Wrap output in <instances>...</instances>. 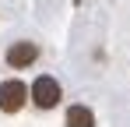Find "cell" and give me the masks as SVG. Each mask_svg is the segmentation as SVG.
I'll use <instances>...</instances> for the list:
<instances>
[{"mask_svg": "<svg viewBox=\"0 0 130 127\" xmlns=\"http://www.w3.org/2000/svg\"><path fill=\"white\" fill-rule=\"evenodd\" d=\"M60 95H63V88L56 78H49V74H39L35 81H32V103L39 106V109H53V106L60 103Z\"/></svg>", "mask_w": 130, "mask_h": 127, "instance_id": "6da1fadb", "label": "cell"}, {"mask_svg": "<svg viewBox=\"0 0 130 127\" xmlns=\"http://www.w3.org/2000/svg\"><path fill=\"white\" fill-rule=\"evenodd\" d=\"M28 99V85L18 81V78H11V81H0V109L4 113H18Z\"/></svg>", "mask_w": 130, "mask_h": 127, "instance_id": "7a4b0ae2", "label": "cell"}, {"mask_svg": "<svg viewBox=\"0 0 130 127\" xmlns=\"http://www.w3.org/2000/svg\"><path fill=\"white\" fill-rule=\"evenodd\" d=\"M35 57H39L35 42H11V49H7V64L11 67H32Z\"/></svg>", "mask_w": 130, "mask_h": 127, "instance_id": "3957f363", "label": "cell"}, {"mask_svg": "<svg viewBox=\"0 0 130 127\" xmlns=\"http://www.w3.org/2000/svg\"><path fill=\"white\" fill-rule=\"evenodd\" d=\"M67 127H95V117L88 106H70L67 109Z\"/></svg>", "mask_w": 130, "mask_h": 127, "instance_id": "277c9868", "label": "cell"}]
</instances>
